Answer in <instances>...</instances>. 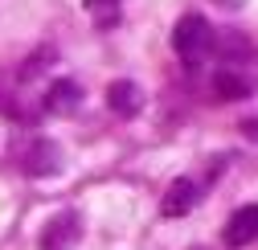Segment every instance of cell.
Returning <instances> with one entry per match:
<instances>
[{
    "instance_id": "cell-1",
    "label": "cell",
    "mask_w": 258,
    "mask_h": 250,
    "mask_svg": "<svg viewBox=\"0 0 258 250\" xmlns=\"http://www.w3.org/2000/svg\"><path fill=\"white\" fill-rule=\"evenodd\" d=\"M172 49H176V57L184 61L188 70H201L205 61L213 57V29H209V21L197 17V13L180 17L176 29H172Z\"/></svg>"
},
{
    "instance_id": "cell-2",
    "label": "cell",
    "mask_w": 258,
    "mask_h": 250,
    "mask_svg": "<svg viewBox=\"0 0 258 250\" xmlns=\"http://www.w3.org/2000/svg\"><path fill=\"white\" fill-rule=\"evenodd\" d=\"M78 234H82L78 213H74V209H61V213L49 217L45 230H41V250H66V246L78 242Z\"/></svg>"
},
{
    "instance_id": "cell-3",
    "label": "cell",
    "mask_w": 258,
    "mask_h": 250,
    "mask_svg": "<svg viewBox=\"0 0 258 250\" xmlns=\"http://www.w3.org/2000/svg\"><path fill=\"white\" fill-rule=\"evenodd\" d=\"M221 242L230 246V250H242V246L258 242V205L234 209V217H230V222H225V230H221Z\"/></svg>"
},
{
    "instance_id": "cell-4",
    "label": "cell",
    "mask_w": 258,
    "mask_h": 250,
    "mask_svg": "<svg viewBox=\"0 0 258 250\" xmlns=\"http://www.w3.org/2000/svg\"><path fill=\"white\" fill-rule=\"evenodd\" d=\"M197 201H201V184L192 176H180V180H172V189L164 193V201H160V213L164 217H184Z\"/></svg>"
},
{
    "instance_id": "cell-5",
    "label": "cell",
    "mask_w": 258,
    "mask_h": 250,
    "mask_svg": "<svg viewBox=\"0 0 258 250\" xmlns=\"http://www.w3.org/2000/svg\"><path fill=\"white\" fill-rule=\"evenodd\" d=\"M21 168H25L29 176L57 172V168H61V152H57V144H49V140H33V144L25 148V156H21Z\"/></svg>"
},
{
    "instance_id": "cell-6",
    "label": "cell",
    "mask_w": 258,
    "mask_h": 250,
    "mask_svg": "<svg viewBox=\"0 0 258 250\" xmlns=\"http://www.w3.org/2000/svg\"><path fill=\"white\" fill-rule=\"evenodd\" d=\"M78 103H82V86L70 82V78H57V82L45 90V99H41V107H45L49 115H70V111H78Z\"/></svg>"
},
{
    "instance_id": "cell-7",
    "label": "cell",
    "mask_w": 258,
    "mask_h": 250,
    "mask_svg": "<svg viewBox=\"0 0 258 250\" xmlns=\"http://www.w3.org/2000/svg\"><path fill=\"white\" fill-rule=\"evenodd\" d=\"M107 107H111L115 115H136V111L144 107L140 86H136L132 78H119V82H111V86H107Z\"/></svg>"
},
{
    "instance_id": "cell-8",
    "label": "cell",
    "mask_w": 258,
    "mask_h": 250,
    "mask_svg": "<svg viewBox=\"0 0 258 250\" xmlns=\"http://www.w3.org/2000/svg\"><path fill=\"white\" fill-rule=\"evenodd\" d=\"M254 90V82L246 78V74H238V70H221L217 78H213V95L217 99H246Z\"/></svg>"
},
{
    "instance_id": "cell-9",
    "label": "cell",
    "mask_w": 258,
    "mask_h": 250,
    "mask_svg": "<svg viewBox=\"0 0 258 250\" xmlns=\"http://www.w3.org/2000/svg\"><path fill=\"white\" fill-rule=\"evenodd\" d=\"M86 9L94 13V21H99V25H107V21L119 17V0H86Z\"/></svg>"
},
{
    "instance_id": "cell-10",
    "label": "cell",
    "mask_w": 258,
    "mask_h": 250,
    "mask_svg": "<svg viewBox=\"0 0 258 250\" xmlns=\"http://www.w3.org/2000/svg\"><path fill=\"white\" fill-rule=\"evenodd\" d=\"M242 136H250V140H258V123H242Z\"/></svg>"
},
{
    "instance_id": "cell-11",
    "label": "cell",
    "mask_w": 258,
    "mask_h": 250,
    "mask_svg": "<svg viewBox=\"0 0 258 250\" xmlns=\"http://www.w3.org/2000/svg\"><path fill=\"white\" fill-rule=\"evenodd\" d=\"M192 250H209V246H192Z\"/></svg>"
},
{
    "instance_id": "cell-12",
    "label": "cell",
    "mask_w": 258,
    "mask_h": 250,
    "mask_svg": "<svg viewBox=\"0 0 258 250\" xmlns=\"http://www.w3.org/2000/svg\"><path fill=\"white\" fill-rule=\"evenodd\" d=\"M221 5H234V0H221Z\"/></svg>"
}]
</instances>
